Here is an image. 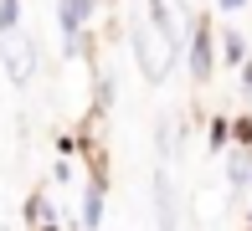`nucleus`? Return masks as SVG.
I'll use <instances>...</instances> for the list:
<instances>
[{"label": "nucleus", "mask_w": 252, "mask_h": 231, "mask_svg": "<svg viewBox=\"0 0 252 231\" xmlns=\"http://www.w3.org/2000/svg\"><path fill=\"white\" fill-rule=\"evenodd\" d=\"M62 31H67V41H77V31H83V21H93V0H62Z\"/></svg>", "instance_id": "4"}, {"label": "nucleus", "mask_w": 252, "mask_h": 231, "mask_svg": "<svg viewBox=\"0 0 252 231\" xmlns=\"http://www.w3.org/2000/svg\"><path fill=\"white\" fill-rule=\"evenodd\" d=\"M211 26H196V41H190V77L196 83H206L211 77Z\"/></svg>", "instance_id": "3"}, {"label": "nucleus", "mask_w": 252, "mask_h": 231, "mask_svg": "<svg viewBox=\"0 0 252 231\" xmlns=\"http://www.w3.org/2000/svg\"><path fill=\"white\" fill-rule=\"evenodd\" d=\"M247 185H252V154H247Z\"/></svg>", "instance_id": "14"}, {"label": "nucleus", "mask_w": 252, "mask_h": 231, "mask_svg": "<svg viewBox=\"0 0 252 231\" xmlns=\"http://www.w3.org/2000/svg\"><path fill=\"white\" fill-rule=\"evenodd\" d=\"M21 21V0H0V36H10Z\"/></svg>", "instance_id": "9"}, {"label": "nucleus", "mask_w": 252, "mask_h": 231, "mask_svg": "<svg viewBox=\"0 0 252 231\" xmlns=\"http://www.w3.org/2000/svg\"><path fill=\"white\" fill-rule=\"evenodd\" d=\"M155 205H159V231H175V211H170V180H155Z\"/></svg>", "instance_id": "7"}, {"label": "nucleus", "mask_w": 252, "mask_h": 231, "mask_svg": "<svg viewBox=\"0 0 252 231\" xmlns=\"http://www.w3.org/2000/svg\"><path fill=\"white\" fill-rule=\"evenodd\" d=\"M150 10H155V26L159 31H170V36H180V5H170V0H150Z\"/></svg>", "instance_id": "6"}, {"label": "nucleus", "mask_w": 252, "mask_h": 231, "mask_svg": "<svg viewBox=\"0 0 252 231\" xmlns=\"http://www.w3.org/2000/svg\"><path fill=\"white\" fill-rule=\"evenodd\" d=\"M226 134H232V123L216 118V123H211V149H216V144H226Z\"/></svg>", "instance_id": "10"}, {"label": "nucleus", "mask_w": 252, "mask_h": 231, "mask_svg": "<svg viewBox=\"0 0 252 231\" xmlns=\"http://www.w3.org/2000/svg\"><path fill=\"white\" fill-rule=\"evenodd\" d=\"M221 46H226V62H232V67L247 62V41L237 36V31H221Z\"/></svg>", "instance_id": "8"}, {"label": "nucleus", "mask_w": 252, "mask_h": 231, "mask_svg": "<svg viewBox=\"0 0 252 231\" xmlns=\"http://www.w3.org/2000/svg\"><path fill=\"white\" fill-rule=\"evenodd\" d=\"M237 144H247V149H252V118L237 123Z\"/></svg>", "instance_id": "11"}, {"label": "nucleus", "mask_w": 252, "mask_h": 231, "mask_svg": "<svg viewBox=\"0 0 252 231\" xmlns=\"http://www.w3.org/2000/svg\"><path fill=\"white\" fill-rule=\"evenodd\" d=\"M5 72H10V83H31V72H36V46H31L21 31H10L5 36Z\"/></svg>", "instance_id": "2"}, {"label": "nucleus", "mask_w": 252, "mask_h": 231, "mask_svg": "<svg viewBox=\"0 0 252 231\" xmlns=\"http://www.w3.org/2000/svg\"><path fill=\"white\" fill-rule=\"evenodd\" d=\"M41 231H62V226H41Z\"/></svg>", "instance_id": "15"}, {"label": "nucleus", "mask_w": 252, "mask_h": 231, "mask_svg": "<svg viewBox=\"0 0 252 231\" xmlns=\"http://www.w3.org/2000/svg\"><path fill=\"white\" fill-rule=\"evenodd\" d=\"M83 226L88 231L103 226V180L98 175H93V185H88V195H83Z\"/></svg>", "instance_id": "5"}, {"label": "nucleus", "mask_w": 252, "mask_h": 231, "mask_svg": "<svg viewBox=\"0 0 252 231\" xmlns=\"http://www.w3.org/2000/svg\"><path fill=\"white\" fill-rule=\"evenodd\" d=\"M216 5H221V10H242L247 0H216Z\"/></svg>", "instance_id": "13"}, {"label": "nucleus", "mask_w": 252, "mask_h": 231, "mask_svg": "<svg viewBox=\"0 0 252 231\" xmlns=\"http://www.w3.org/2000/svg\"><path fill=\"white\" fill-rule=\"evenodd\" d=\"M247 221H252V216H247Z\"/></svg>", "instance_id": "16"}, {"label": "nucleus", "mask_w": 252, "mask_h": 231, "mask_svg": "<svg viewBox=\"0 0 252 231\" xmlns=\"http://www.w3.org/2000/svg\"><path fill=\"white\" fill-rule=\"evenodd\" d=\"M129 41H134V62H139V72L150 77V83H165L170 67H175V36L159 31L155 21H134V26H129Z\"/></svg>", "instance_id": "1"}, {"label": "nucleus", "mask_w": 252, "mask_h": 231, "mask_svg": "<svg viewBox=\"0 0 252 231\" xmlns=\"http://www.w3.org/2000/svg\"><path fill=\"white\" fill-rule=\"evenodd\" d=\"M242 87L252 92V62H242Z\"/></svg>", "instance_id": "12"}]
</instances>
